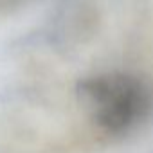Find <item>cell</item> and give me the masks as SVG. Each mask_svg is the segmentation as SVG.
I'll use <instances>...</instances> for the list:
<instances>
[{"mask_svg": "<svg viewBox=\"0 0 153 153\" xmlns=\"http://www.w3.org/2000/svg\"><path fill=\"white\" fill-rule=\"evenodd\" d=\"M78 97L94 126L123 137L140 128L153 114V87L131 72H101L78 83Z\"/></svg>", "mask_w": 153, "mask_h": 153, "instance_id": "1", "label": "cell"}]
</instances>
